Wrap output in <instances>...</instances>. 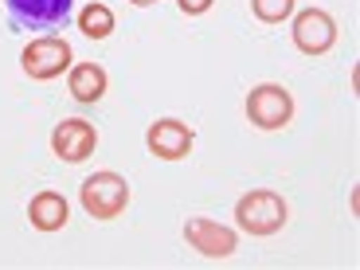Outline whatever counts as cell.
I'll use <instances>...</instances> for the list:
<instances>
[{"label": "cell", "mask_w": 360, "mask_h": 270, "mask_svg": "<svg viewBox=\"0 0 360 270\" xmlns=\"http://www.w3.org/2000/svg\"><path fill=\"white\" fill-rule=\"evenodd\" d=\"M247 117L259 129H282L294 117V94L278 82H262L247 94Z\"/></svg>", "instance_id": "5"}, {"label": "cell", "mask_w": 360, "mask_h": 270, "mask_svg": "<svg viewBox=\"0 0 360 270\" xmlns=\"http://www.w3.org/2000/svg\"><path fill=\"white\" fill-rule=\"evenodd\" d=\"M67 216H71V207H67V200L59 196V192H39V196H32V204H27V219H32V227L36 231H63L67 227Z\"/></svg>", "instance_id": "10"}, {"label": "cell", "mask_w": 360, "mask_h": 270, "mask_svg": "<svg viewBox=\"0 0 360 270\" xmlns=\"http://www.w3.org/2000/svg\"><path fill=\"white\" fill-rule=\"evenodd\" d=\"M79 200H82V207H86V216L117 219L129 204V184H126V176H117V172H94V176L82 180Z\"/></svg>", "instance_id": "2"}, {"label": "cell", "mask_w": 360, "mask_h": 270, "mask_svg": "<svg viewBox=\"0 0 360 270\" xmlns=\"http://www.w3.org/2000/svg\"><path fill=\"white\" fill-rule=\"evenodd\" d=\"M106 71H102L98 63H79L71 67V75H67V86H71V98L82 102V106H94V102L106 94Z\"/></svg>", "instance_id": "11"}, {"label": "cell", "mask_w": 360, "mask_h": 270, "mask_svg": "<svg viewBox=\"0 0 360 270\" xmlns=\"http://www.w3.org/2000/svg\"><path fill=\"white\" fill-rule=\"evenodd\" d=\"M129 4H137V8H149V4H157V0H129Z\"/></svg>", "instance_id": "15"}, {"label": "cell", "mask_w": 360, "mask_h": 270, "mask_svg": "<svg viewBox=\"0 0 360 270\" xmlns=\"http://www.w3.org/2000/svg\"><path fill=\"white\" fill-rule=\"evenodd\" d=\"M20 63H24L27 79H39V82L59 79L63 71H71V44L63 36H39L24 47Z\"/></svg>", "instance_id": "4"}, {"label": "cell", "mask_w": 360, "mask_h": 270, "mask_svg": "<svg viewBox=\"0 0 360 270\" xmlns=\"http://www.w3.org/2000/svg\"><path fill=\"white\" fill-rule=\"evenodd\" d=\"M294 44L302 55H325L337 44V20L325 8H306L294 16Z\"/></svg>", "instance_id": "6"}, {"label": "cell", "mask_w": 360, "mask_h": 270, "mask_svg": "<svg viewBox=\"0 0 360 270\" xmlns=\"http://www.w3.org/2000/svg\"><path fill=\"white\" fill-rule=\"evenodd\" d=\"M79 32L86 39H106L114 32V12L106 4H98V0H90L86 8L79 12Z\"/></svg>", "instance_id": "12"}, {"label": "cell", "mask_w": 360, "mask_h": 270, "mask_svg": "<svg viewBox=\"0 0 360 270\" xmlns=\"http://www.w3.org/2000/svg\"><path fill=\"white\" fill-rule=\"evenodd\" d=\"M286 200L270 188H255L235 204V219L247 235H274L286 227Z\"/></svg>", "instance_id": "1"}, {"label": "cell", "mask_w": 360, "mask_h": 270, "mask_svg": "<svg viewBox=\"0 0 360 270\" xmlns=\"http://www.w3.org/2000/svg\"><path fill=\"white\" fill-rule=\"evenodd\" d=\"M145 145H149V153L161 157V161H180V157L192 153L196 134H192V126H184V122H176V117H161V122L149 126Z\"/></svg>", "instance_id": "9"}, {"label": "cell", "mask_w": 360, "mask_h": 270, "mask_svg": "<svg viewBox=\"0 0 360 270\" xmlns=\"http://www.w3.org/2000/svg\"><path fill=\"white\" fill-rule=\"evenodd\" d=\"M184 239H188L192 251L207 255V259H227V255H235V247H239V235H235L231 227L216 224V219H204V216H192L188 224H184Z\"/></svg>", "instance_id": "8"}, {"label": "cell", "mask_w": 360, "mask_h": 270, "mask_svg": "<svg viewBox=\"0 0 360 270\" xmlns=\"http://www.w3.org/2000/svg\"><path fill=\"white\" fill-rule=\"evenodd\" d=\"M94 145H98V129L82 122V117H63L51 134V149L59 161L67 165H82L90 153H94Z\"/></svg>", "instance_id": "7"}, {"label": "cell", "mask_w": 360, "mask_h": 270, "mask_svg": "<svg viewBox=\"0 0 360 270\" xmlns=\"http://www.w3.org/2000/svg\"><path fill=\"white\" fill-rule=\"evenodd\" d=\"M251 12L262 24H282L294 16V0H251Z\"/></svg>", "instance_id": "13"}, {"label": "cell", "mask_w": 360, "mask_h": 270, "mask_svg": "<svg viewBox=\"0 0 360 270\" xmlns=\"http://www.w3.org/2000/svg\"><path fill=\"white\" fill-rule=\"evenodd\" d=\"M176 4H180V12H184V16H204L216 0H176Z\"/></svg>", "instance_id": "14"}, {"label": "cell", "mask_w": 360, "mask_h": 270, "mask_svg": "<svg viewBox=\"0 0 360 270\" xmlns=\"http://www.w3.org/2000/svg\"><path fill=\"white\" fill-rule=\"evenodd\" d=\"M12 32H59L71 20L75 0H4Z\"/></svg>", "instance_id": "3"}]
</instances>
